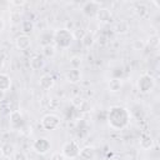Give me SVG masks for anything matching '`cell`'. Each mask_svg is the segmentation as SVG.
Wrapping results in <instances>:
<instances>
[{"label": "cell", "mask_w": 160, "mask_h": 160, "mask_svg": "<svg viewBox=\"0 0 160 160\" xmlns=\"http://www.w3.org/2000/svg\"><path fill=\"white\" fill-rule=\"evenodd\" d=\"M130 120L129 111L122 106H112L108 114V121L114 129H124Z\"/></svg>", "instance_id": "cell-1"}, {"label": "cell", "mask_w": 160, "mask_h": 160, "mask_svg": "<svg viewBox=\"0 0 160 160\" xmlns=\"http://www.w3.org/2000/svg\"><path fill=\"white\" fill-rule=\"evenodd\" d=\"M72 40H74L72 31H70L69 29H58L54 32V41L61 49H68L71 45Z\"/></svg>", "instance_id": "cell-2"}, {"label": "cell", "mask_w": 160, "mask_h": 160, "mask_svg": "<svg viewBox=\"0 0 160 160\" xmlns=\"http://www.w3.org/2000/svg\"><path fill=\"white\" fill-rule=\"evenodd\" d=\"M155 86V80L151 75L149 74H142L139 79H138V89L140 92L142 94H148L150 92Z\"/></svg>", "instance_id": "cell-3"}, {"label": "cell", "mask_w": 160, "mask_h": 160, "mask_svg": "<svg viewBox=\"0 0 160 160\" xmlns=\"http://www.w3.org/2000/svg\"><path fill=\"white\" fill-rule=\"evenodd\" d=\"M61 154L64 155V158H68V159H76L80 154V148L79 145L74 141V140H70V141H66L62 148H61Z\"/></svg>", "instance_id": "cell-4"}, {"label": "cell", "mask_w": 160, "mask_h": 160, "mask_svg": "<svg viewBox=\"0 0 160 160\" xmlns=\"http://www.w3.org/2000/svg\"><path fill=\"white\" fill-rule=\"evenodd\" d=\"M41 126L48 131L55 130L60 126V118L55 114H46L41 119Z\"/></svg>", "instance_id": "cell-5"}, {"label": "cell", "mask_w": 160, "mask_h": 160, "mask_svg": "<svg viewBox=\"0 0 160 160\" xmlns=\"http://www.w3.org/2000/svg\"><path fill=\"white\" fill-rule=\"evenodd\" d=\"M100 8H101V5H100L99 1H92V0H90V1H86V2L82 4L81 11H82V14H84L85 16H88V18H95Z\"/></svg>", "instance_id": "cell-6"}, {"label": "cell", "mask_w": 160, "mask_h": 160, "mask_svg": "<svg viewBox=\"0 0 160 160\" xmlns=\"http://www.w3.org/2000/svg\"><path fill=\"white\" fill-rule=\"evenodd\" d=\"M50 148H51V144H50V141H49L48 138H42V136L41 138H38L32 142V149L35 150V152H38L40 155H44V154L49 152Z\"/></svg>", "instance_id": "cell-7"}, {"label": "cell", "mask_w": 160, "mask_h": 160, "mask_svg": "<svg viewBox=\"0 0 160 160\" xmlns=\"http://www.w3.org/2000/svg\"><path fill=\"white\" fill-rule=\"evenodd\" d=\"M10 122H11V126L14 129H19L24 125V118H22V114L19 111V110H12L10 112Z\"/></svg>", "instance_id": "cell-8"}, {"label": "cell", "mask_w": 160, "mask_h": 160, "mask_svg": "<svg viewBox=\"0 0 160 160\" xmlns=\"http://www.w3.org/2000/svg\"><path fill=\"white\" fill-rule=\"evenodd\" d=\"M15 45H16V48L19 50H26V49H29L30 45H31L30 36L29 35H25V34L19 35L16 38V40H15Z\"/></svg>", "instance_id": "cell-9"}, {"label": "cell", "mask_w": 160, "mask_h": 160, "mask_svg": "<svg viewBox=\"0 0 160 160\" xmlns=\"http://www.w3.org/2000/svg\"><path fill=\"white\" fill-rule=\"evenodd\" d=\"M95 18H96L100 22L106 24V22H110V21L112 20V14H111V11H110L109 9H106V8H100Z\"/></svg>", "instance_id": "cell-10"}, {"label": "cell", "mask_w": 160, "mask_h": 160, "mask_svg": "<svg viewBox=\"0 0 160 160\" xmlns=\"http://www.w3.org/2000/svg\"><path fill=\"white\" fill-rule=\"evenodd\" d=\"M130 30V25L126 20H119L114 24V31L116 34H120V35H124L126 34L128 31Z\"/></svg>", "instance_id": "cell-11"}, {"label": "cell", "mask_w": 160, "mask_h": 160, "mask_svg": "<svg viewBox=\"0 0 160 160\" xmlns=\"http://www.w3.org/2000/svg\"><path fill=\"white\" fill-rule=\"evenodd\" d=\"M44 65H45V60H44L42 56L36 54V55L30 58V68L32 70H40V69L44 68Z\"/></svg>", "instance_id": "cell-12"}, {"label": "cell", "mask_w": 160, "mask_h": 160, "mask_svg": "<svg viewBox=\"0 0 160 160\" xmlns=\"http://www.w3.org/2000/svg\"><path fill=\"white\" fill-rule=\"evenodd\" d=\"M66 80L71 84H78L81 80V71L79 69H70L66 72Z\"/></svg>", "instance_id": "cell-13"}, {"label": "cell", "mask_w": 160, "mask_h": 160, "mask_svg": "<svg viewBox=\"0 0 160 160\" xmlns=\"http://www.w3.org/2000/svg\"><path fill=\"white\" fill-rule=\"evenodd\" d=\"M54 84H55V81H54L52 76H50V75H48V74L42 75V76L40 78V80H39V85H40V88L44 89V90L51 89V88L54 86Z\"/></svg>", "instance_id": "cell-14"}, {"label": "cell", "mask_w": 160, "mask_h": 160, "mask_svg": "<svg viewBox=\"0 0 160 160\" xmlns=\"http://www.w3.org/2000/svg\"><path fill=\"white\" fill-rule=\"evenodd\" d=\"M11 86V79L8 74L0 72V91H8Z\"/></svg>", "instance_id": "cell-15"}, {"label": "cell", "mask_w": 160, "mask_h": 160, "mask_svg": "<svg viewBox=\"0 0 160 160\" xmlns=\"http://www.w3.org/2000/svg\"><path fill=\"white\" fill-rule=\"evenodd\" d=\"M140 146L142 149H145V150H148V149H150L152 146V138L150 136V134H146V132L141 134V136H140Z\"/></svg>", "instance_id": "cell-16"}, {"label": "cell", "mask_w": 160, "mask_h": 160, "mask_svg": "<svg viewBox=\"0 0 160 160\" xmlns=\"http://www.w3.org/2000/svg\"><path fill=\"white\" fill-rule=\"evenodd\" d=\"M94 155H95V150H94V148H91V146H85V148L80 149L79 156H80L81 159H84V160H90V159L94 158Z\"/></svg>", "instance_id": "cell-17"}, {"label": "cell", "mask_w": 160, "mask_h": 160, "mask_svg": "<svg viewBox=\"0 0 160 160\" xmlns=\"http://www.w3.org/2000/svg\"><path fill=\"white\" fill-rule=\"evenodd\" d=\"M109 90L111 91V92H118V91H120V89L122 88V81L120 80V79H111L110 81H109Z\"/></svg>", "instance_id": "cell-18"}, {"label": "cell", "mask_w": 160, "mask_h": 160, "mask_svg": "<svg viewBox=\"0 0 160 160\" xmlns=\"http://www.w3.org/2000/svg\"><path fill=\"white\" fill-rule=\"evenodd\" d=\"M94 42H95L94 35H92L91 32H85V35H84L82 39H81V44H82L85 48H90V46H92Z\"/></svg>", "instance_id": "cell-19"}, {"label": "cell", "mask_w": 160, "mask_h": 160, "mask_svg": "<svg viewBox=\"0 0 160 160\" xmlns=\"http://www.w3.org/2000/svg\"><path fill=\"white\" fill-rule=\"evenodd\" d=\"M135 14L138 15V16H140V18H144L146 14H148V6L145 5V4H138L136 6H135Z\"/></svg>", "instance_id": "cell-20"}, {"label": "cell", "mask_w": 160, "mask_h": 160, "mask_svg": "<svg viewBox=\"0 0 160 160\" xmlns=\"http://www.w3.org/2000/svg\"><path fill=\"white\" fill-rule=\"evenodd\" d=\"M55 48L52 46V45H50V44H48V45H44L42 46V55L45 56V58H52L54 55H55Z\"/></svg>", "instance_id": "cell-21"}, {"label": "cell", "mask_w": 160, "mask_h": 160, "mask_svg": "<svg viewBox=\"0 0 160 160\" xmlns=\"http://www.w3.org/2000/svg\"><path fill=\"white\" fill-rule=\"evenodd\" d=\"M32 29H34L32 21H30V20H24V21H21V30L24 31L25 35H28L29 32H31Z\"/></svg>", "instance_id": "cell-22"}, {"label": "cell", "mask_w": 160, "mask_h": 160, "mask_svg": "<svg viewBox=\"0 0 160 160\" xmlns=\"http://www.w3.org/2000/svg\"><path fill=\"white\" fill-rule=\"evenodd\" d=\"M1 149H2V154H4V156H11L12 154H14V145L12 144H10V142H6V144H4L2 146H1Z\"/></svg>", "instance_id": "cell-23"}, {"label": "cell", "mask_w": 160, "mask_h": 160, "mask_svg": "<svg viewBox=\"0 0 160 160\" xmlns=\"http://www.w3.org/2000/svg\"><path fill=\"white\" fill-rule=\"evenodd\" d=\"M78 109H79L80 111H82V112H86V111H89V110L91 109V105H90V102H89L88 100H82L81 104L78 106Z\"/></svg>", "instance_id": "cell-24"}, {"label": "cell", "mask_w": 160, "mask_h": 160, "mask_svg": "<svg viewBox=\"0 0 160 160\" xmlns=\"http://www.w3.org/2000/svg\"><path fill=\"white\" fill-rule=\"evenodd\" d=\"M70 64L72 65V69H78V68L80 66V64H81V59H80V56H74V58H71Z\"/></svg>", "instance_id": "cell-25"}, {"label": "cell", "mask_w": 160, "mask_h": 160, "mask_svg": "<svg viewBox=\"0 0 160 160\" xmlns=\"http://www.w3.org/2000/svg\"><path fill=\"white\" fill-rule=\"evenodd\" d=\"M132 46H134L135 50H140V49H142V48L145 46V44H144L142 40H135V41L132 42Z\"/></svg>", "instance_id": "cell-26"}, {"label": "cell", "mask_w": 160, "mask_h": 160, "mask_svg": "<svg viewBox=\"0 0 160 160\" xmlns=\"http://www.w3.org/2000/svg\"><path fill=\"white\" fill-rule=\"evenodd\" d=\"M51 160H65V158L61 152H54L51 155Z\"/></svg>", "instance_id": "cell-27"}, {"label": "cell", "mask_w": 160, "mask_h": 160, "mask_svg": "<svg viewBox=\"0 0 160 160\" xmlns=\"http://www.w3.org/2000/svg\"><path fill=\"white\" fill-rule=\"evenodd\" d=\"M15 160H26L24 152H16L15 154Z\"/></svg>", "instance_id": "cell-28"}, {"label": "cell", "mask_w": 160, "mask_h": 160, "mask_svg": "<svg viewBox=\"0 0 160 160\" xmlns=\"http://www.w3.org/2000/svg\"><path fill=\"white\" fill-rule=\"evenodd\" d=\"M10 4L14 5V6H22L25 4V1H11Z\"/></svg>", "instance_id": "cell-29"}, {"label": "cell", "mask_w": 160, "mask_h": 160, "mask_svg": "<svg viewBox=\"0 0 160 160\" xmlns=\"http://www.w3.org/2000/svg\"><path fill=\"white\" fill-rule=\"evenodd\" d=\"M4 62H5V56L2 54H0V69L4 66Z\"/></svg>", "instance_id": "cell-30"}, {"label": "cell", "mask_w": 160, "mask_h": 160, "mask_svg": "<svg viewBox=\"0 0 160 160\" xmlns=\"http://www.w3.org/2000/svg\"><path fill=\"white\" fill-rule=\"evenodd\" d=\"M150 40H152V41H150L152 45H158V36H154V38H151Z\"/></svg>", "instance_id": "cell-31"}, {"label": "cell", "mask_w": 160, "mask_h": 160, "mask_svg": "<svg viewBox=\"0 0 160 160\" xmlns=\"http://www.w3.org/2000/svg\"><path fill=\"white\" fill-rule=\"evenodd\" d=\"M4 26H5V22H4V20L0 18V31L4 30Z\"/></svg>", "instance_id": "cell-32"}, {"label": "cell", "mask_w": 160, "mask_h": 160, "mask_svg": "<svg viewBox=\"0 0 160 160\" xmlns=\"http://www.w3.org/2000/svg\"><path fill=\"white\" fill-rule=\"evenodd\" d=\"M4 156V154H2V149H1V146H0V159Z\"/></svg>", "instance_id": "cell-33"}]
</instances>
